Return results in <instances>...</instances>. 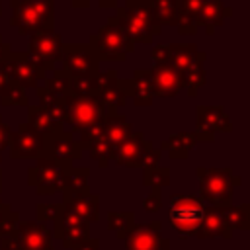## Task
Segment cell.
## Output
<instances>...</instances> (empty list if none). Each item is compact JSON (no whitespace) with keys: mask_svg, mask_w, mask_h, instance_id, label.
Instances as JSON below:
<instances>
[{"mask_svg":"<svg viewBox=\"0 0 250 250\" xmlns=\"http://www.w3.org/2000/svg\"><path fill=\"white\" fill-rule=\"evenodd\" d=\"M0 250H2V248H0Z\"/></svg>","mask_w":250,"mask_h":250,"instance_id":"cell-57","label":"cell"},{"mask_svg":"<svg viewBox=\"0 0 250 250\" xmlns=\"http://www.w3.org/2000/svg\"><path fill=\"white\" fill-rule=\"evenodd\" d=\"M152 146L150 141H145L141 131H133L123 143H119L113 150V162L119 166H129V168H141L143 156Z\"/></svg>","mask_w":250,"mask_h":250,"instance_id":"cell-17","label":"cell"},{"mask_svg":"<svg viewBox=\"0 0 250 250\" xmlns=\"http://www.w3.org/2000/svg\"><path fill=\"white\" fill-rule=\"evenodd\" d=\"M102 139H104V119L94 123V125H88L82 131H78V141L76 143H78L80 150H84V148H90L94 143H98Z\"/></svg>","mask_w":250,"mask_h":250,"instance_id":"cell-35","label":"cell"},{"mask_svg":"<svg viewBox=\"0 0 250 250\" xmlns=\"http://www.w3.org/2000/svg\"><path fill=\"white\" fill-rule=\"evenodd\" d=\"M133 225H135V215L131 211H113V213H107V229L113 230L119 240H123V236L133 229Z\"/></svg>","mask_w":250,"mask_h":250,"instance_id":"cell-31","label":"cell"},{"mask_svg":"<svg viewBox=\"0 0 250 250\" xmlns=\"http://www.w3.org/2000/svg\"><path fill=\"white\" fill-rule=\"evenodd\" d=\"M94 96L105 109V113H117V109L125 107L127 98L119 86L117 70H100L94 78Z\"/></svg>","mask_w":250,"mask_h":250,"instance_id":"cell-10","label":"cell"},{"mask_svg":"<svg viewBox=\"0 0 250 250\" xmlns=\"http://www.w3.org/2000/svg\"><path fill=\"white\" fill-rule=\"evenodd\" d=\"M205 209L207 205L195 195H186V193L170 195L168 219L172 223V229L182 236H199Z\"/></svg>","mask_w":250,"mask_h":250,"instance_id":"cell-2","label":"cell"},{"mask_svg":"<svg viewBox=\"0 0 250 250\" xmlns=\"http://www.w3.org/2000/svg\"><path fill=\"white\" fill-rule=\"evenodd\" d=\"M10 53H12V47H10V45L0 37V64L8 59V55H10Z\"/></svg>","mask_w":250,"mask_h":250,"instance_id":"cell-49","label":"cell"},{"mask_svg":"<svg viewBox=\"0 0 250 250\" xmlns=\"http://www.w3.org/2000/svg\"><path fill=\"white\" fill-rule=\"evenodd\" d=\"M57 62L62 64V70L70 78H74V76H96L100 72V61H98L94 49L88 43L62 45Z\"/></svg>","mask_w":250,"mask_h":250,"instance_id":"cell-7","label":"cell"},{"mask_svg":"<svg viewBox=\"0 0 250 250\" xmlns=\"http://www.w3.org/2000/svg\"><path fill=\"white\" fill-rule=\"evenodd\" d=\"M0 14H2V0H0Z\"/></svg>","mask_w":250,"mask_h":250,"instance_id":"cell-54","label":"cell"},{"mask_svg":"<svg viewBox=\"0 0 250 250\" xmlns=\"http://www.w3.org/2000/svg\"><path fill=\"white\" fill-rule=\"evenodd\" d=\"M0 104H2L4 107H10V105H23V107H27V105H29L25 90H21V88H18V86H14V84H10L8 90L0 96Z\"/></svg>","mask_w":250,"mask_h":250,"instance_id":"cell-39","label":"cell"},{"mask_svg":"<svg viewBox=\"0 0 250 250\" xmlns=\"http://www.w3.org/2000/svg\"><path fill=\"white\" fill-rule=\"evenodd\" d=\"M53 225H55L53 236L62 240V246H66V248H72L78 242L90 238V223L82 221L78 215H74L72 211H68L64 207H62V213L59 215V219Z\"/></svg>","mask_w":250,"mask_h":250,"instance_id":"cell-15","label":"cell"},{"mask_svg":"<svg viewBox=\"0 0 250 250\" xmlns=\"http://www.w3.org/2000/svg\"><path fill=\"white\" fill-rule=\"evenodd\" d=\"M10 2H14V0H10Z\"/></svg>","mask_w":250,"mask_h":250,"instance_id":"cell-56","label":"cell"},{"mask_svg":"<svg viewBox=\"0 0 250 250\" xmlns=\"http://www.w3.org/2000/svg\"><path fill=\"white\" fill-rule=\"evenodd\" d=\"M8 78H10V84L21 88V90H29V88H37L39 80L45 76L43 70H39L29 59H27V53H20V51H12L8 55V59L2 62Z\"/></svg>","mask_w":250,"mask_h":250,"instance_id":"cell-9","label":"cell"},{"mask_svg":"<svg viewBox=\"0 0 250 250\" xmlns=\"http://www.w3.org/2000/svg\"><path fill=\"white\" fill-rule=\"evenodd\" d=\"M197 143H199V139H197L195 133H176V135L168 137L166 141H162V145H160L158 150L160 152L166 150L170 154V158L180 160V158H188L189 152H191V148Z\"/></svg>","mask_w":250,"mask_h":250,"instance_id":"cell-26","label":"cell"},{"mask_svg":"<svg viewBox=\"0 0 250 250\" xmlns=\"http://www.w3.org/2000/svg\"><path fill=\"white\" fill-rule=\"evenodd\" d=\"M61 49H62V37L55 29H45V31L31 35L29 45H27V53L33 55L41 62L45 72L55 70V62L59 61Z\"/></svg>","mask_w":250,"mask_h":250,"instance_id":"cell-12","label":"cell"},{"mask_svg":"<svg viewBox=\"0 0 250 250\" xmlns=\"http://www.w3.org/2000/svg\"><path fill=\"white\" fill-rule=\"evenodd\" d=\"M131 133H133L131 123L119 111L117 113H107L104 117V141H107L113 148L119 143H123Z\"/></svg>","mask_w":250,"mask_h":250,"instance_id":"cell-25","label":"cell"},{"mask_svg":"<svg viewBox=\"0 0 250 250\" xmlns=\"http://www.w3.org/2000/svg\"><path fill=\"white\" fill-rule=\"evenodd\" d=\"M62 207L72 211L74 215H78L86 223L98 221V217H100V197L96 193H92L90 189L82 191V193L64 195L62 197Z\"/></svg>","mask_w":250,"mask_h":250,"instance_id":"cell-21","label":"cell"},{"mask_svg":"<svg viewBox=\"0 0 250 250\" xmlns=\"http://www.w3.org/2000/svg\"><path fill=\"white\" fill-rule=\"evenodd\" d=\"M94 78L96 76L70 78V94L72 96H94Z\"/></svg>","mask_w":250,"mask_h":250,"instance_id":"cell-42","label":"cell"},{"mask_svg":"<svg viewBox=\"0 0 250 250\" xmlns=\"http://www.w3.org/2000/svg\"><path fill=\"white\" fill-rule=\"evenodd\" d=\"M68 168L70 166L61 164L49 156H41L27 170V182L39 195H53L57 191H62V182Z\"/></svg>","mask_w":250,"mask_h":250,"instance_id":"cell-6","label":"cell"},{"mask_svg":"<svg viewBox=\"0 0 250 250\" xmlns=\"http://www.w3.org/2000/svg\"><path fill=\"white\" fill-rule=\"evenodd\" d=\"M217 236H221V238H230V236H232V230L227 227V221H225V217H223V209H221V207H211V205H207L197 238H217Z\"/></svg>","mask_w":250,"mask_h":250,"instance_id":"cell-23","label":"cell"},{"mask_svg":"<svg viewBox=\"0 0 250 250\" xmlns=\"http://www.w3.org/2000/svg\"><path fill=\"white\" fill-rule=\"evenodd\" d=\"M162 207V195H160V189L158 188H150V193L143 199V209L146 213H156L160 211Z\"/></svg>","mask_w":250,"mask_h":250,"instance_id":"cell-43","label":"cell"},{"mask_svg":"<svg viewBox=\"0 0 250 250\" xmlns=\"http://www.w3.org/2000/svg\"><path fill=\"white\" fill-rule=\"evenodd\" d=\"M143 184L148 188H164L170 184V168L168 166H158L150 172H143Z\"/></svg>","mask_w":250,"mask_h":250,"instance_id":"cell-38","label":"cell"},{"mask_svg":"<svg viewBox=\"0 0 250 250\" xmlns=\"http://www.w3.org/2000/svg\"><path fill=\"white\" fill-rule=\"evenodd\" d=\"M88 176L90 168L86 166H70L64 174L62 182V195H72V193H82L88 191Z\"/></svg>","mask_w":250,"mask_h":250,"instance_id":"cell-29","label":"cell"},{"mask_svg":"<svg viewBox=\"0 0 250 250\" xmlns=\"http://www.w3.org/2000/svg\"><path fill=\"white\" fill-rule=\"evenodd\" d=\"M80 154H82V150L70 131L59 129L51 135H45V156H49L61 164L72 166V162L76 158H80Z\"/></svg>","mask_w":250,"mask_h":250,"instance_id":"cell-14","label":"cell"},{"mask_svg":"<svg viewBox=\"0 0 250 250\" xmlns=\"http://www.w3.org/2000/svg\"><path fill=\"white\" fill-rule=\"evenodd\" d=\"M152 78V92L160 98H174L184 90L182 72L176 70L170 62H158L150 68Z\"/></svg>","mask_w":250,"mask_h":250,"instance_id":"cell-16","label":"cell"},{"mask_svg":"<svg viewBox=\"0 0 250 250\" xmlns=\"http://www.w3.org/2000/svg\"><path fill=\"white\" fill-rule=\"evenodd\" d=\"M88 45L94 49L100 62L102 61H125V57L135 51V45L115 23L113 16L107 20L105 25H102L96 33L90 35Z\"/></svg>","mask_w":250,"mask_h":250,"instance_id":"cell-3","label":"cell"},{"mask_svg":"<svg viewBox=\"0 0 250 250\" xmlns=\"http://www.w3.org/2000/svg\"><path fill=\"white\" fill-rule=\"evenodd\" d=\"M117 2L119 0H98V6L100 8H117Z\"/></svg>","mask_w":250,"mask_h":250,"instance_id":"cell-51","label":"cell"},{"mask_svg":"<svg viewBox=\"0 0 250 250\" xmlns=\"http://www.w3.org/2000/svg\"><path fill=\"white\" fill-rule=\"evenodd\" d=\"M10 156L16 160L21 158H41L45 156V135L37 133L29 123H20L10 135Z\"/></svg>","mask_w":250,"mask_h":250,"instance_id":"cell-8","label":"cell"},{"mask_svg":"<svg viewBox=\"0 0 250 250\" xmlns=\"http://www.w3.org/2000/svg\"><path fill=\"white\" fill-rule=\"evenodd\" d=\"M201 0H180V12H178V33L182 35H193L197 33V12H199Z\"/></svg>","mask_w":250,"mask_h":250,"instance_id":"cell-28","label":"cell"},{"mask_svg":"<svg viewBox=\"0 0 250 250\" xmlns=\"http://www.w3.org/2000/svg\"><path fill=\"white\" fill-rule=\"evenodd\" d=\"M150 55H152L154 64H158V62H168V45H154L152 51H150Z\"/></svg>","mask_w":250,"mask_h":250,"instance_id":"cell-45","label":"cell"},{"mask_svg":"<svg viewBox=\"0 0 250 250\" xmlns=\"http://www.w3.org/2000/svg\"><path fill=\"white\" fill-rule=\"evenodd\" d=\"M146 2L150 6L152 18L160 29L164 25H176L178 23L180 0H146Z\"/></svg>","mask_w":250,"mask_h":250,"instance_id":"cell-27","label":"cell"},{"mask_svg":"<svg viewBox=\"0 0 250 250\" xmlns=\"http://www.w3.org/2000/svg\"><path fill=\"white\" fill-rule=\"evenodd\" d=\"M70 250H100V240L98 238H86V240L78 242L76 246H72Z\"/></svg>","mask_w":250,"mask_h":250,"instance_id":"cell-47","label":"cell"},{"mask_svg":"<svg viewBox=\"0 0 250 250\" xmlns=\"http://www.w3.org/2000/svg\"><path fill=\"white\" fill-rule=\"evenodd\" d=\"M168 62L184 74L191 66L203 64L205 53L199 51L197 45H193V43H188V45L186 43H174V45H168Z\"/></svg>","mask_w":250,"mask_h":250,"instance_id":"cell-22","label":"cell"},{"mask_svg":"<svg viewBox=\"0 0 250 250\" xmlns=\"http://www.w3.org/2000/svg\"><path fill=\"white\" fill-rule=\"evenodd\" d=\"M182 78H184V88H188V94H189L191 98H195V96H197L195 92L205 84L207 74H205L203 64H195V66H191L189 70H186V72L182 74Z\"/></svg>","mask_w":250,"mask_h":250,"instance_id":"cell-34","label":"cell"},{"mask_svg":"<svg viewBox=\"0 0 250 250\" xmlns=\"http://www.w3.org/2000/svg\"><path fill=\"white\" fill-rule=\"evenodd\" d=\"M230 14L232 10L225 6L223 0H201L197 12V27H203L207 35H213L215 29L221 27Z\"/></svg>","mask_w":250,"mask_h":250,"instance_id":"cell-20","label":"cell"},{"mask_svg":"<svg viewBox=\"0 0 250 250\" xmlns=\"http://www.w3.org/2000/svg\"><path fill=\"white\" fill-rule=\"evenodd\" d=\"M232 123L221 105H199L195 113V135L199 141L211 143L215 133H230Z\"/></svg>","mask_w":250,"mask_h":250,"instance_id":"cell-11","label":"cell"},{"mask_svg":"<svg viewBox=\"0 0 250 250\" xmlns=\"http://www.w3.org/2000/svg\"><path fill=\"white\" fill-rule=\"evenodd\" d=\"M223 209V217L227 221V227L230 230L234 229H248L250 227V205L242 203V205H229V207H221Z\"/></svg>","mask_w":250,"mask_h":250,"instance_id":"cell-30","label":"cell"},{"mask_svg":"<svg viewBox=\"0 0 250 250\" xmlns=\"http://www.w3.org/2000/svg\"><path fill=\"white\" fill-rule=\"evenodd\" d=\"M18 225H20V215H18V211H12V207H8V209L0 215V240L10 238V236L16 232Z\"/></svg>","mask_w":250,"mask_h":250,"instance_id":"cell-40","label":"cell"},{"mask_svg":"<svg viewBox=\"0 0 250 250\" xmlns=\"http://www.w3.org/2000/svg\"><path fill=\"white\" fill-rule=\"evenodd\" d=\"M62 213V203H37L35 205V217L39 223H55L59 215Z\"/></svg>","mask_w":250,"mask_h":250,"instance_id":"cell-41","label":"cell"},{"mask_svg":"<svg viewBox=\"0 0 250 250\" xmlns=\"http://www.w3.org/2000/svg\"><path fill=\"white\" fill-rule=\"evenodd\" d=\"M119 86H121L125 98H131L137 107L150 105L154 100L152 78H150V70H146V68H137L133 78H129V80L119 78Z\"/></svg>","mask_w":250,"mask_h":250,"instance_id":"cell-18","label":"cell"},{"mask_svg":"<svg viewBox=\"0 0 250 250\" xmlns=\"http://www.w3.org/2000/svg\"><path fill=\"white\" fill-rule=\"evenodd\" d=\"M62 105L66 111V125H70V133H78L88 125L102 121L107 113L96 96H72L62 98Z\"/></svg>","mask_w":250,"mask_h":250,"instance_id":"cell-5","label":"cell"},{"mask_svg":"<svg viewBox=\"0 0 250 250\" xmlns=\"http://www.w3.org/2000/svg\"><path fill=\"white\" fill-rule=\"evenodd\" d=\"M0 166H2V154H0Z\"/></svg>","mask_w":250,"mask_h":250,"instance_id":"cell-55","label":"cell"},{"mask_svg":"<svg viewBox=\"0 0 250 250\" xmlns=\"http://www.w3.org/2000/svg\"><path fill=\"white\" fill-rule=\"evenodd\" d=\"M12 4V18L10 23L12 27H16L18 33L21 35H35L39 31H45L47 27L43 25L41 18L37 16V12L31 8V4L27 0H14Z\"/></svg>","mask_w":250,"mask_h":250,"instance_id":"cell-19","label":"cell"},{"mask_svg":"<svg viewBox=\"0 0 250 250\" xmlns=\"http://www.w3.org/2000/svg\"><path fill=\"white\" fill-rule=\"evenodd\" d=\"M162 225L158 221L133 225V229L123 236L127 250H170L168 238L160 234Z\"/></svg>","mask_w":250,"mask_h":250,"instance_id":"cell-13","label":"cell"},{"mask_svg":"<svg viewBox=\"0 0 250 250\" xmlns=\"http://www.w3.org/2000/svg\"><path fill=\"white\" fill-rule=\"evenodd\" d=\"M199 178V199L211 207L232 205V191L240 186V176H234L230 168H203L197 170Z\"/></svg>","mask_w":250,"mask_h":250,"instance_id":"cell-1","label":"cell"},{"mask_svg":"<svg viewBox=\"0 0 250 250\" xmlns=\"http://www.w3.org/2000/svg\"><path fill=\"white\" fill-rule=\"evenodd\" d=\"M88 150H90V158H92V160H96V162H98V166L105 168V166L113 160V150H115V148H113L107 141H104V139H102V141L94 143Z\"/></svg>","mask_w":250,"mask_h":250,"instance_id":"cell-37","label":"cell"},{"mask_svg":"<svg viewBox=\"0 0 250 250\" xmlns=\"http://www.w3.org/2000/svg\"><path fill=\"white\" fill-rule=\"evenodd\" d=\"M49 94H53L55 98L62 100L70 94V76L62 70V68H55L53 70V76L47 78V84L43 86Z\"/></svg>","mask_w":250,"mask_h":250,"instance_id":"cell-33","label":"cell"},{"mask_svg":"<svg viewBox=\"0 0 250 250\" xmlns=\"http://www.w3.org/2000/svg\"><path fill=\"white\" fill-rule=\"evenodd\" d=\"M10 135H12V129L4 123V119L0 117V154L4 148H8V143H10Z\"/></svg>","mask_w":250,"mask_h":250,"instance_id":"cell-46","label":"cell"},{"mask_svg":"<svg viewBox=\"0 0 250 250\" xmlns=\"http://www.w3.org/2000/svg\"><path fill=\"white\" fill-rule=\"evenodd\" d=\"M0 193H2V170H0Z\"/></svg>","mask_w":250,"mask_h":250,"instance_id":"cell-53","label":"cell"},{"mask_svg":"<svg viewBox=\"0 0 250 250\" xmlns=\"http://www.w3.org/2000/svg\"><path fill=\"white\" fill-rule=\"evenodd\" d=\"M8 86H10V78H8V74H6V70H4V66L0 64V96L8 90Z\"/></svg>","mask_w":250,"mask_h":250,"instance_id":"cell-48","label":"cell"},{"mask_svg":"<svg viewBox=\"0 0 250 250\" xmlns=\"http://www.w3.org/2000/svg\"><path fill=\"white\" fill-rule=\"evenodd\" d=\"M8 207H10V205H8V203H4V201H2V197H0V215H2V213H4Z\"/></svg>","mask_w":250,"mask_h":250,"instance_id":"cell-52","label":"cell"},{"mask_svg":"<svg viewBox=\"0 0 250 250\" xmlns=\"http://www.w3.org/2000/svg\"><path fill=\"white\" fill-rule=\"evenodd\" d=\"M0 242L2 250H55L53 230L39 221H20L16 232Z\"/></svg>","mask_w":250,"mask_h":250,"instance_id":"cell-4","label":"cell"},{"mask_svg":"<svg viewBox=\"0 0 250 250\" xmlns=\"http://www.w3.org/2000/svg\"><path fill=\"white\" fill-rule=\"evenodd\" d=\"M27 119H29L27 123L41 135H51V133L59 131V127H55L53 121L49 119L47 111L39 105H27Z\"/></svg>","mask_w":250,"mask_h":250,"instance_id":"cell-32","label":"cell"},{"mask_svg":"<svg viewBox=\"0 0 250 250\" xmlns=\"http://www.w3.org/2000/svg\"><path fill=\"white\" fill-rule=\"evenodd\" d=\"M123 10H125L127 16H129L143 31H146L150 37L162 33L160 27L156 25L154 18H152V12H150V6H148L146 0H125Z\"/></svg>","mask_w":250,"mask_h":250,"instance_id":"cell-24","label":"cell"},{"mask_svg":"<svg viewBox=\"0 0 250 250\" xmlns=\"http://www.w3.org/2000/svg\"><path fill=\"white\" fill-rule=\"evenodd\" d=\"M160 156H162V152L158 150V148H154V146H148V150L145 152V156H143V172H150V170H154V168H158L160 166Z\"/></svg>","mask_w":250,"mask_h":250,"instance_id":"cell-44","label":"cell"},{"mask_svg":"<svg viewBox=\"0 0 250 250\" xmlns=\"http://www.w3.org/2000/svg\"><path fill=\"white\" fill-rule=\"evenodd\" d=\"M27 2L37 12L43 25L47 29H53V25H55V0H27Z\"/></svg>","mask_w":250,"mask_h":250,"instance_id":"cell-36","label":"cell"},{"mask_svg":"<svg viewBox=\"0 0 250 250\" xmlns=\"http://www.w3.org/2000/svg\"><path fill=\"white\" fill-rule=\"evenodd\" d=\"M92 4V0H70V6L76 10H86Z\"/></svg>","mask_w":250,"mask_h":250,"instance_id":"cell-50","label":"cell"}]
</instances>
